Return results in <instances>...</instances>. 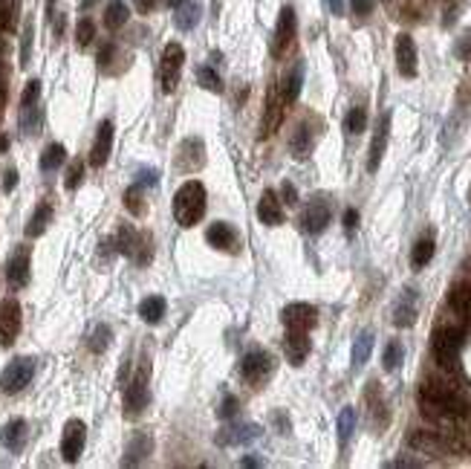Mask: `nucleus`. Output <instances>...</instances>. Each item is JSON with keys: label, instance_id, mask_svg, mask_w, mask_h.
Masks as SVG:
<instances>
[{"label": "nucleus", "instance_id": "10", "mask_svg": "<svg viewBox=\"0 0 471 469\" xmlns=\"http://www.w3.org/2000/svg\"><path fill=\"white\" fill-rule=\"evenodd\" d=\"M330 218H333L330 203L324 200V197H313L310 203H306L304 215H301V226H304V232H310V235H321V232L330 226Z\"/></svg>", "mask_w": 471, "mask_h": 469}, {"label": "nucleus", "instance_id": "29", "mask_svg": "<svg viewBox=\"0 0 471 469\" xmlns=\"http://www.w3.org/2000/svg\"><path fill=\"white\" fill-rule=\"evenodd\" d=\"M50 223H53V206L50 203H38V209L32 212V218L26 223V238H41Z\"/></svg>", "mask_w": 471, "mask_h": 469}, {"label": "nucleus", "instance_id": "50", "mask_svg": "<svg viewBox=\"0 0 471 469\" xmlns=\"http://www.w3.org/2000/svg\"><path fill=\"white\" fill-rule=\"evenodd\" d=\"M281 194H284V203H286V206H295V203H298V191H295V186H292V183H284V186H281Z\"/></svg>", "mask_w": 471, "mask_h": 469}, {"label": "nucleus", "instance_id": "28", "mask_svg": "<svg viewBox=\"0 0 471 469\" xmlns=\"http://www.w3.org/2000/svg\"><path fill=\"white\" fill-rule=\"evenodd\" d=\"M448 307L460 316H471V284L460 281L448 290Z\"/></svg>", "mask_w": 471, "mask_h": 469}, {"label": "nucleus", "instance_id": "25", "mask_svg": "<svg viewBox=\"0 0 471 469\" xmlns=\"http://www.w3.org/2000/svg\"><path fill=\"white\" fill-rule=\"evenodd\" d=\"M284 119V99L278 90H269L266 93V113H264V136H272L278 131V125Z\"/></svg>", "mask_w": 471, "mask_h": 469}, {"label": "nucleus", "instance_id": "54", "mask_svg": "<svg viewBox=\"0 0 471 469\" xmlns=\"http://www.w3.org/2000/svg\"><path fill=\"white\" fill-rule=\"evenodd\" d=\"M370 9H373V0H353L355 15H370Z\"/></svg>", "mask_w": 471, "mask_h": 469}, {"label": "nucleus", "instance_id": "61", "mask_svg": "<svg viewBox=\"0 0 471 469\" xmlns=\"http://www.w3.org/2000/svg\"><path fill=\"white\" fill-rule=\"evenodd\" d=\"M468 200H471V188H468Z\"/></svg>", "mask_w": 471, "mask_h": 469}, {"label": "nucleus", "instance_id": "36", "mask_svg": "<svg viewBox=\"0 0 471 469\" xmlns=\"http://www.w3.org/2000/svg\"><path fill=\"white\" fill-rule=\"evenodd\" d=\"M431 258H434V240H431V238H422L419 244L414 247V252H411V264H414V269L428 267Z\"/></svg>", "mask_w": 471, "mask_h": 469}, {"label": "nucleus", "instance_id": "19", "mask_svg": "<svg viewBox=\"0 0 471 469\" xmlns=\"http://www.w3.org/2000/svg\"><path fill=\"white\" fill-rule=\"evenodd\" d=\"M110 151H113V122L104 119L95 131V139H93V151H90V166L102 168L107 159H110Z\"/></svg>", "mask_w": 471, "mask_h": 469}, {"label": "nucleus", "instance_id": "3", "mask_svg": "<svg viewBox=\"0 0 471 469\" xmlns=\"http://www.w3.org/2000/svg\"><path fill=\"white\" fill-rule=\"evenodd\" d=\"M408 446L422 452V455H451V452H460L463 441L457 438L454 432H425V429H416L408 434Z\"/></svg>", "mask_w": 471, "mask_h": 469}, {"label": "nucleus", "instance_id": "8", "mask_svg": "<svg viewBox=\"0 0 471 469\" xmlns=\"http://www.w3.org/2000/svg\"><path fill=\"white\" fill-rule=\"evenodd\" d=\"M281 321L286 325V330H306L310 333L318 325V310L306 301H292V304L284 307Z\"/></svg>", "mask_w": 471, "mask_h": 469}, {"label": "nucleus", "instance_id": "15", "mask_svg": "<svg viewBox=\"0 0 471 469\" xmlns=\"http://www.w3.org/2000/svg\"><path fill=\"white\" fill-rule=\"evenodd\" d=\"M205 240H208V247L223 249V252H237V249H240V235H237V229H234L232 223H223V220H217V223L208 226V229H205Z\"/></svg>", "mask_w": 471, "mask_h": 469}, {"label": "nucleus", "instance_id": "32", "mask_svg": "<svg viewBox=\"0 0 471 469\" xmlns=\"http://www.w3.org/2000/svg\"><path fill=\"white\" fill-rule=\"evenodd\" d=\"M131 18V9L124 6V0H107L104 6V26L107 29H122Z\"/></svg>", "mask_w": 471, "mask_h": 469}, {"label": "nucleus", "instance_id": "17", "mask_svg": "<svg viewBox=\"0 0 471 469\" xmlns=\"http://www.w3.org/2000/svg\"><path fill=\"white\" fill-rule=\"evenodd\" d=\"M387 134H391V116H382L376 131H373V142H370V151H367V171L376 174L382 166V157L387 151Z\"/></svg>", "mask_w": 471, "mask_h": 469}, {"label": "nucleus", "instance_id": "18", "mask_svg": "<svg viewBox=\"0 0 471 469\" xmlns=\"http://www.w3.org/2000/svg\"><path fill=\"white\" fill-rule=\"evenodd\" d=\"M313 351V342H310V333L306 330H286V339H284V353L292 365H304L306 357Z\"/></svg>", "mask_w": 471, "mask_h": 469}, {"label": "nucleus", "instance_id": "30", "mask_svg": "<svg viewBox=\"0 0 471 469\" xmlns=\"http://www.w3.org/2000/svg\"><path fill=\"white\" fill-rule=\"evenodd\" d=\"M165 310H168V304L162 296H148L139 304V316H142V321H148V325H159V321L165 319Z\"/></svg>", "mask_w": 471, "mask_h": 469}, {"label": "nucleus", "instance_id": "26", "mask_svg": "<svg viewBox=\"0 0 471 469\" xmlns=\"http://www.w3.org/2000/svg\"><path fill=\"white\" fill-rule=\"evenodd\" d=\"M301 87H304V64L298 61L295 67L289 70V76L284 78V85H281V99H284V105H295L298 96H301Z\"/></svg>", "mask_w": 471, "mask_h": 469}, {"label": "nucleus", "instance_id": "12", "mask_svg": "<svg viewBox=\"0 0 471 469\" xmlns=\"http://www.w3.org/2000/svg\"><path fill=\"white\" fill-rule=\"evenodd\" d=\"M18 333H21V304L3 301V307H0V348L15 345Z\"/></svg>", "mask_w": 471, "mask_h": 469}, {"label": "nucleus", "instance_id": "39", "mask_svg": "<svg viewBox=\"0 0 471 469\" xmlns=\"http://www.w3.org/2000/svg\"><path fill=\"white\" fill-rule=\"evenodd\" d=\"M364 127H367V113H364V107H353L347 116H344V131L355 136V134H362Z\"/></svg>", "mask_w": 471, "mask_h": 469}, {"label": "nucleus", "instance_id": "35", "mask_svg": "<svg viewBox=\"0 0 471 469\" xmlns=\"http://www.w3.org/2000/svg\"><path fill=\"white\" fill-rule=\"evenodd\" d=\"M370 351H373V330H362L353 342V368H362L370 360Z\"/></svg>", "mask_w": 471, "mask_h": 469}, {"label": "nucleus", "instance_id": "33", "mask_svg": "<svg viewBox=\"0 0 471 469\" xmlns=\"http://www.w3.org/2000/svg\"><path fill=\"white\" fill-rule=\"evenodd\" d=\"M174 12H176L174 24H176V29H183V32H191L200 21V3H191V0H185V3L176 6Z\"/></svg>", "mask_w": 471, "mask_h": 469}, {"label": "nucleus", "instance_id": "60", "mask_svg": "<svg viewBox=\"0 0 471 469\" xmlns=\"http://www.w3.org/2000/svg\"><path fill=\"white\" fill-rule=\"evenodd\" d=\"M3 99H6V93H3V87H0V105H3Z\"/></svg>", "mask_w": 471, "mask_h": 469}, {"label": "nucleus", "instance_id": "58", "mask_svg": "<svg viewBox=\"0 0 471 469\" xmlns=\"http://www.w3.org/2000/svg\"><path fill=\"white\" fill-rule=\"evenodd\" d=\"M183 3H185V0H168V6H171V9H176V6H183Z\"/></svg>", "mask_w": 471, "mask_h": 469}, {"label": "nucleus", "instance_id": "23", "mask_svg": "<svg viewBox=\"0 0 471 469\" xmlns=\"http://www.w3.org/2000/svg\"><path fill=\"white\" fill-rule=\"evenodd\" d=\"M154 452V438L148 432H136L133 438H131V443H127V452H124V466H136V463H142L145 458H148Z\"/></svg>", "mask_w": 471, "mask_h": 469}, {"label": "nucleus", "instance_id": "16", "mask_svg": "<svg viewBox=\"0 0 471 469\" xmlns=\"http://www.w3.org/2000/svg\"><path fill=\"white\" fill-rule=\"evenodd\" d=\"M29 267H32V255H29V247H18L12 252L9 264H6V278L15 290H21L29 284Z\"/></svg>", "mask_w": 471, "mask_h": 469}, {"label": "nucleus", "instance_id": "37", "mask_svg": "<svg viewBox=\"0 0 471 469\" xmlns=\"http://www.w3.org/2000/svg\"><path fill=\"white\" fill-rule=\"evenodd\" d=\"M402 360H405V348H402V342H387L385 345V353H382V368L385 371H396L399 365H402Z\"/></svg>", "mask_w": 471, "mask_h": 469}, {"label": "nucleus", "instance_id": "31", "mask_svg": "<svg viewBox=\"0 0 471 469\" xmlns=\"http://www.w3.org/2000/svg\"><path fill=\"white\" fill-rule=\"evenodd\" d=\"M355 432V409L353 406H344L338 412V420H335V434H338V446H347L350 438Z\"/></svg>", "mask_w": 471, "mask_h": 469}, {"label": "nucleus", "instance_id": "52", "mask_svg": "<svg viewBox=\"0 0 471 469\" xmlns=\"http://www.w3.org/2000/svg\"><path fill=\"white\" fill-rule=\"evenodd\" d=\"M355 226H359V212H355V209H347V212H344V229L353 232Z\"/></svg>", "mask_w": 471, "mask_h": 469}, {"label": "nucleus", "instance_id": "55", "mask_svg": "<svg viewBox=\"0 0 471 469\" xmlns=\"http://www.w3.org/2000/svg\"><path fill=\"white\" fill-rule=\"evenodd\" d=\"M324 3H327V9L335 15V18H341V15H344V0H324Z\"/></svg>", "mask_w": 471, "mask_h": 469}, {"label": "nucleus", "instance_id": "38", "mask_svg": "<svg viewBox=\"0 0 471 469\" xmlns=\"http://www.w3.org/2000/svg\"><path fill=\"white\" fill-rule=\"evenodd\" d=\"M110 339H113V330L107 328V325H95L93 328V333H90V351L93 353H102V351H107L110 348Z\"/></svg>", "mask_w": 471, "mask_h": 469}, {"label": "nucleus", "instance_id": "57", "mask_svg": "<svg viewBox=\"0 0 471 469\" xmlns=\"http://www.w3.org/2000/svg\"><path fill=\"white\" fill-rule=\"evenodd\" d=\"M240 466H261V461H257V458H243Z\"/></svg>", "mask_w": 471, "mask_h": 469}, {"label": "nucleus", "instance_id": "48", "mask_svg": "<svg viewBox=\"0 0 471 469\" xmlns=\"http://www.w3.org/2000/svg\"><path fill=\"white\" fill-rule=\"evenodd\" d=\"M237 409H240V402H237V397L234 394H229L223 402H220V409H217V414L223 417V420H232V417H237Z\"/></svg>", "mask_w": 471, "mask_h": 469}, {"label": "nucleus", "instance_id": "47", "mask_svg": "<svg viewBox=\"0 0 471 469\" xmlns=\"http://www.w3.org/2000/svg\"><path fill=\"white\" fill-rule=\"evenodd\" d=\"M81 180H84V163H73L70 171H67V180H64V186H67L70 191H75L81 186Z\"/></svg>", "mask_w": 471, "mask_h": 469}, {"label": "nucleus", "instance_id": "11", "mask_svg": "<svg viewBox=\"0 0 471 469\" xmlns=\"http://www.w3.org/2000/svg\"><path fill=\"white\" fill-rule=\"evenodd\" d=\"M295 41V9L292 6H284L281 15H278V26H275V38H272V55L281 58L289 44Z\"/></svg>", "mask_w": 471, "mask_h": 469}, {"label": "nucleus", "instance_id": "42", "mask_svg": "<svg viewBox=\"0 0 471 469\" xmlns=\"http://www.w3.org/2000/svg\"><path fill=\"white\" fill-rule=\"evenodd\" d=\"M93 38H95V24H93L90 18H81L78 26H75V41H78V46H90Z\"/></svg>", "mask_w": 471, "mask_h": 469}, {"label": "nucleus", "instance_id": "2", "mask_svg": "<svg viewBox=\"0 0 471 469\" xmlns=\"http://www.w3.org/2000/svg\"><path fill=\"white\" fill-rule=\"evenodd\" d=\"M171 212L174 220L183 226V229H191L197 226L200 218L205 215V186L200 180H188L176 188L174 194V203H171Z\"/></svg>", "mask_w": 471, "mask_h": 469}, {"label": "nucleus", "instance_id": "1", "mask_svg": "<svg viewBox=\"0 0 471 469\" xmlns=\"http://www.w3.org/2000/svg\"><path fill=\"white\" fill-rule=\"evenodd\" d=\"M419 409L425 417L443 420V423H454V420L468 417V402L440 382H425L419 388Z\"/></svg>", "mask_w": 471, "mask_h": 469}, {"label": "nucleus", "instance_id": "56", "mask_svg": "<svg viewBox=\"0 0 471 469\" xmlns=\"http://www.w3.org/2000/svg\"><path fill=\"white\" fill-rule=\"evenodd\" d=\"M391 466H422L419 461H414V458H396Z\"/></svg>", "mask_w": 471, "mask_h": 469}, {"label": "nucleus", "instance_id": "9", "mask_svg": "<svg viewBox=\"0 0 471 469\" xmlns=\"http://www.w3.org/2000/svg\"><path fill=\"white\" fill-rule=\"evenodd\" d=\"M84 443H87V426L81 420H67L64 426V434H61V455L67 463H75L84 452Z\"/></svg>", "mask_w": 471, "mask_h": 469}, {"label": "nucleus", "instance_id": "45", "mask_svg": "<svg viewBox=\"0 0 471 469\" xmlns=\"http://www.w3.org/2000/svg\"><path fill=\"white\" fill-rule=\"evenodd\" d=\"M38 99H41V82H38V78H32V82L24 87L21 107H32V105H38Z\"/></svg>", "mask_w": 471, "mask_h": 469}, {"label": "nucleus", "instance_id": "44", "mask_svg": "<svg viewBox=\"0 0 471 469\" xmlns=\"http://www.w3.org/2000/svg\"><path fill=\"white\" fill-rule=\"evenodd\" d=\"M15 12H18V0H0V32L15 24Z\"/></svg>", "mask_w": 471, "mask_h": 469}, {"label": "nucleus", "instance_id": "24", "mask_svg": "<svg viewBox=\"0 0 471 469\" xmlns=\"http://www.w3.org/2000/svg\"><path fill=\"white\" fill-rule=\"evenodd\" d=\"M26 434H29V426H26V420H21V417H15V420H9V423L3 426V434H0V441H3V446L9 449V452H18L24 449V443H26Z\"/></svg>", "mask_w": 471, "mask_h": 469}, {"label": "nucleus", "instance_id": "41", "mask_svg": "<svg viewBox=\"0 0 471 469\" xmlns=\"http://www.w3.org/2000/svg\"><path fill=\"white\" fill-rule=\"evenodd\" d=\"M136 240H139V235L133 232V229H119V238H116V249L122 252V255H133L136 252Z\"/></svg>", "mask_w": 471, "mask_h": 469}, {"label": "nucleus", "instance_id": "20", "mask_svg": "<svg viewBox=\"0 0 471 469\" xmlns=\"http://www.w3.org/2000/svg\"><path fill=\"white\" fill-rule=\"evenodd\" d=\"M416 307H419L416 290H402L399 301L394 304V325L396 328H411L416 321Z\"/></svg>", "mask_w": 471, "mask_h": 469}, {"label": "nucleus", "instance_id": "7", "mask_svg": "<svg viewBox=\"0 0 471 469\" xmlns=\"http://www.w3.org/2000/svg\"><path fill=\"white\" fill-rule=\"evenodd\" d=\"M240 374L249 385H264L272 374H275V357L269 351H249L240 362Z\"/></svg>", "mask_w": 471, "mask_h": 469}, {"label": "nucleus", "instance_id": "34", "mask_svg": "<svg viewBox=\"0 0 471 469\" xmlns=\"http://www.w3.org/2000/svg\"><path fill=\"white\" fill-rule=\"evenodd\" d=\"M64 159H67V148H64L61 142H50L44 148V154H41V171H55V168H61L64 166Z\"/></svg>", "mask_w": 471, "mask_h": 469}, {"label": "nucleus", "instance_id": "43", "mask_svg": "<svg viewBox=\"0 0 471 469\" xmlns=\"http://www.w3.org/2000/svg\"><path fill=\"white\" fill-rule=\"evenodd\" d=\"M124 206L131 209L133 215H142V212H145V203H142V186H139V183H133L131 188L124 191Z\"/></svg>", "mask_w": 471, "mask_h": 469}, {"label": "nucleus", "instance_id": "5", "mask_svg": "<svg viewBox=\"0 0 471 469\" xmlns=\"http://www.w3.org/2000/svg\"><path fill=\"white\" fill-rule=\"evenodd\" d=\"M183 64H185L183 44L171 41L165 50H162V64H159V87H162V93H174L176 90V85H180Z\"/></svg>", "mask_w": 471, "mask_h": 469}, {"label": "nucleus", "instance_id": "21", "mask_svg": "<svg viewBox=\"0 0 471 469\" xmlns=\"http://www.w3.org/2000/svg\"><path fill=\"white\" fill-rule=\"evenodd\" d=\"M257 218H261V223H266V226H281L284 223V200L272 188H266L261 203H257Z\"/></svg>", "mask_w": 471, "mask_h": 469}, {"label": "nucleus", "instance_id": "40", "mask_svg": "<svg viewBox=\"0 0 471 469\" xmlns=\"http://www.w3.org/2000/svg\"><path fill=\"white\" fill-rule=\"evenodd\" d=\"M197 82H200V87H205V90H211V93H220V90H223V82H220V76H217L214 67H200V70H197Z\"/></svg>", "mask_w": 471, "mask_h": 469}, {"label": "nucleus", "instance_id": "6", "mask_svg": "<svg viewBox=\"0 0 471 469\" xmlns=\"http://www.w3.org/2000/svg\"><path fill=\"white\" fill-rule=\"evenodd\" d=\"M32 377H35V360L32 357H15L3 368V374H0V391L3 394H18L32 382Z\"/></svg>", "mask_w": 471, "mask_h": 469}, {"label": "nucleus", "instance_id": "22", "mask_svg": "<svg viewBox=\"0 0 471 469\" xmlns=\"http://www.w3.org/2000/svg\"><path fill=\"white\" fill-rule=\"evenodd\" d=\"M255 438H261V426L240 423V426L223 429V432L217 434V443H220V446H240V443H249V441H255Z\"/></svg>", "mask_w": 471, "mask_h": 469}, {"label": "nucleus", "instance_id": "13", "mask_svg": "<svg viewBox=\"0 0 471 469\" xmlns=\"http://www.w3.org/2000/svg\"><path fill=\"white\" fill-rule=\"evenodd\" d=\"M396 67H399V76H405V78H414L416 70H419L416 44L408 32H399L396 35Z\"/></svg>", "mask_w": 471, "mask_h": 469}, {"label": "nucleus", "instance_id": "27", "mask_svg": "<svg viewBox=\"0 0 471 469\" xmlns=\"http://www.w3.org/2000/svg\"><path fill=\"white\" fill-rule=\"evenodd\" d=\"M313 145H315V136L310 131V125H298V131L292 134V139H289L292 157H295V159H306V157H310V151H313Z\"/></svg>", "mask_w": 471, "mask_h": 469}, {"label": "nucleus", "instance_id": "49", "mask_svg": "<svg viewBox=\"0 0 471 469\" xmlns=\"http://www.w3.org/2000/svg\"><path fill=\"white\" fill-rule=\"evenodd\" d=\"M454 53H457V58H460V61H468V58H471V29L460 35L457 46H454Z\"/></svg>", "mask_w": 471, "mask_h": 469}, {"label": "nucleus", "instance_id": "51", "mask_svg": "<svg viewBox=\"0 0 471 469\" xmlns=\"http://www.w3.org/2000/svg\"><path fill=\"white\" fill-rule=\"evenodd\" d=\"M136 183H139L142 188H145V186H156V183H159V174H156V171H139V180H136Z\"/></svg>", "mask_w": 471, "mask_h": 469}, {"label": "nucleus", "instance_id": "14", "mask_svg": "<svg viewBox=\"0 0 471 469\" xmlns=\"http://www.w3.org/2000/svg\"><path fill=\"white\" fill-rule=\"evenodd\" d=\"M148 400H151V394H148V374H145V371H139L136 380L127 385V391H124V414H127V417L142 414L145 406H148Z\"/></svg>", "mask_w": 471, "mask_h": 469}, {"label": "nucleus", "instance_id": "53", "mask_svg": "<svg viewBox=\"0 0 471 469\" xmlns=\"http://www.w3.org/2000/svg\"><path fill=\"white\" fill-rule=\"evenodd\" d=\"M15 186H18V171L9 168V171L3 174V191H12Z\"/></svg>", "mask_w": 471, "mask_h": 469}, {"label": "nucleus", "instance_id": "59", "mask_svg": "<svg viewBox=\"0 0 471 469\" xmlns=\"http://www.w3.org/2000/svg\"><path fill=\"white\" fill-rule=\"evenodd\" d=\"M93 3H95V0H81V9H90Z\"/></svg>", "mask_w": 471, "mask_h": 469}, {"label": "nucleus", "instance_id": "46", "mask_svg": "<svg viewBox=\"0 0 471 469\" xmlns=\"http://www.w3.org/2000/svg\"><path fill=\"white\" fill-rule=\"evenodd\" d=\"M29 55H32V21L24 24V38H21V67L29 64Z\"/></svg>", "mask_w": 471, "mask_h": 469}, {"label": "nucleus", "instance_id": "4", "mask_svg": "<svg viewBox=\"0 0 471 469\" xmlns=\"http://www.w3.org/2000/svg\"><path fill=\"white\" fill-rule=\"evenodd\" d=\"M431 348H434L436 365L445 368V371H454L457 368V360H460V348H463V328H451V325L436 328L434 339H431Z\"/></svg>", "mask_w": 471, "mask_h": 469}]
</instances>
